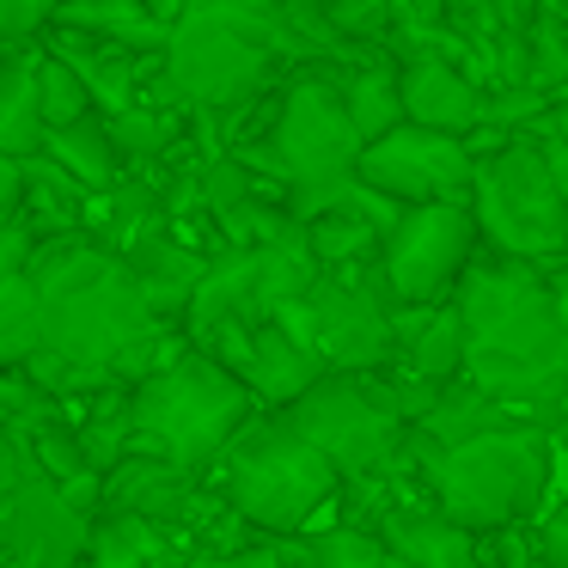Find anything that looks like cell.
<instances>
[{"label":"cell","mask_w":568,"mask_h":568,"mask_svg":"<svg viewBox=\"0 0 568 568\" xmlns=\"http://www.w3.org/2000/svg\"><path fill=\"white\" fill-rule=\"evenodd\" d=\"M282 80V62L263 43L233 38L221 26H196V19H178L160 50V87L184 116H233L270 99Z\"/></svg>","instance_id":"9c48e42d"},{"label":"cell","mask_w":568,"mask_h":568,"mask_svg":"<svg viewBox=\"0 0 568 568\" xmlns=\"http://www.w3.org/2000/svg\"><path fill=\"white\" fill-rule=\"evenodd\" d=\"M43 348V300L26 275H0V373Z\"/></svg>","instance_id":"4316f807"},{"label":"cell","mask_w":568,"mask_h":568,"mask_svg":"<svg viewBox=\"0 0 568 568\" xmlns=\"http://www.w3.org/2000/svg\"><path fill=\"white\" fill-rule=\"evenodd\" d=\"M214 495L202 489L196 470H178L165 458H148V453H129L123 465L104 477V507L99 514H123V519H141L153 531H190L202 514H209Z\"/></svg>","instance_id":"5bb4252c"},{"label":"cell","mask_w":568,"mask_h":568,"mask_svg":"<svg viewBox=\"0 0 568 568\" xmlns=\"http://www.w3.org/2000/svg\"><path fill=\"white\" fill-rule=\"evenodd\" d=\"M300 544H306V562L312 568H397L373 531L336 526V519H331V526H318L312 538H300Z\"/></svg>","instance_id":"83f0119b"},{"label":"cell","mask_w":568,"mask_h":568,"mask_svg":"<svg viewBox=\"0 0 568 568\" xmlns=\"http://www.w3.org/2000/svg\"><path fill=\"white\" fill-rule=\"evenodd\" d=\"M336 31H343L355 50H385V13L392 0H312Z\"/></svg>","instance_id":"f546056e"},{"label":"cell","mask_w":568,"mask_h":568,"mask_svg":"<svg viewBox=\"0 0 568 568\" xmlns=\"http://www.w3.org/2000/svg\"><path fill=\"white\" fill-rule=\"evenodd\" d=\"M202 489H209L239 526H251L257 538H275V544L312 538L318 526H331L336 501H343L336 470L324 465L275 409H257V416L226 440V453L202 470Z\"/></svg>","instance_id":"277c9868"},{"label":"cell","mask_w":568,"mask_h":568,"mask_svg":"<svg viewBox=\"0 0 568 568\" xmlns=\"http://www.w3.org/2000/svg\"><path fill=\"white\" fill-rule=\"evenodd\" d=\"M190 568H287V544L251 538V544H239V550H226V556H196Z\"/></svg>","instance_id":"1f68e13d"},{"label":"cell","mask_w":568,"mask_h":568,"mask_svg":"<svg viewBox=\"0 0 568 568\" xmlns=\"http://www.w3.org/2000/svg\"><path fill=\"white\" fill-rule=\"evenodd\" d=\"M470 172H477V160H470L465 141L434 135V129H416V123H397L392 135L367 141L355 160V184L385 196L392 209H446V202H465Z\"/></svg>","instance_id":"7c38bea8"},{"label":"cell","mask_w":568,"mask_h":568,"mask_svg":"<svg viewBox=\"0 0 568 568\" xmlns=\"http://www.w3.org/2000/svg\"><path fill=\"white\" fill-rule=\"evenodd\" d=\"M465 214L489 257L526 263L538 275L568 263V196L531 135H514L495 153H483L477 172H470Z\"/></svg>","instance_id":"52a82bcc"},{"label":"cell","mask_w":568,"mask_h":568,"mask_svg":"<svg viewBox=\"0 0 568 568\" xmlns=\"http://www.w3.org/2000/svg\"><path fill=\"white\" fill-rule=\"evenodd\" d=\"M392 294L379 282V263L348 275H318L275 324L300 336L324 373H385L392 367Z\"/></svg>","instance_id":"30bf717a"},{"label":"cell","mask_w":568,"mask_h":568,"mask_svg":"<svg viewBox=\"0 0 568 568\" xmlns=\"http://www.w3.org/2000/svg\"><path fill=\"white\" fill-rule=\"evenodd\" d=\"M26 282L43 300V355L92 367L111 385H141L190 348L184 331L148 312L123 257H111L87 233L43 239L26 263Z\"/></svg>","instance_id":"7a4b0ae2"},{"label":"cell","mask_w":568,"mask_h":568,"mask_svg":"<svg viewBox=\"0 0 568 568\" xmlns=\"http://www.w3.org/2000/svg\"><path fill=\"white\" fill-rule=\"evenodd\" d=\"M324 74H331L336 99H343L348 123H355L361 148L379 135H392L397 123H404V104H397V62L385 50H367L355 55V62H318Z\"/></svg>","instance_id":"ffe728a7"},{"label":"cell","mask_w":568,"mask_h":568,"mask_svg":"<svg viewBox=\"0 0 568 568\" xmlns=\"http://www.w3.org/2000/svg\"><path fill=\"white\" fill-rule=\"evenodd\" d=\"M544 282H550V306H556V324H562V336H568V263H556V270L544 275Z\"/></svg>","instance_id":"74e56055"},{"label":"cell","mask_w":568,"mask_h":568,"mask_svg":"<svg viewBox=\"0 0 568 568\" xmlns=\"http://www.w3.org/2000/svg\"><path fill=\"white\" fill-rule=\"evenodd\" d=\"M165 550H172L165 531L141 526V519H123V514H99L74 568H165Z\"/></svg>","instance_id":"d4e9b609"},{"label":"cell","mask_w":568,"mask_h":568,"mask_svg":"<svg viewBox=\"0 0 568 568\" xmlns=\"http://www.w3.org/2000/svg\"><path fill=\"white\" fill-rule=\"evenodd\" d=\"M531 135H550V141H562V148H568V92H562V99H550V111H544V123L531 129Z\"/></svg>","instance_id":"d590c367"},{"label":"cell","mask_w":568,"mask_h":568,"mask_svg":"<svg viewBox=\"0 0 568 568\" xmlns=\"http://www.w3.org/2000/svg\"><path fill=\"white\" fill-rule=\"evenodd\" d=\"M477 226H470L465 202L446 209H404L397 226L379 245V282L392 306H446L458 275L477 263Z\"/></svg>","instance_id":"8fae6325"},{"label":"cell","mask_w":568,"mask_h":568,"mask_svg":"<svg viewBox=\"0 0 568 568\" xmlns=\"http://www.w3.org/2000/svg\"><path fill=\"white\" fill-rule=\"evenodd\" d=\"M38 50L55 55L62 68H74V80L87 87V99H92L99 116H116V111H135V104L165 99L160 55H135V50H116V43H92V38H74V31H55V26L38 38Z\"/></svg>","instance_id":"9a60e30c"},{"label":"cell","mask_w":568,"mask_h":568,"mask_svg":"<svg viewBox=\"0 0 568 568\" xmlns=\"http://www.w3.org/2000/svg\"><path fill=\"white\" fill-rule=\"evenodd\" d=\"M538 526H544V531H556V538H568V501H556L550 514H538Z\"/></svg>","instance_id":"f35d334b"},{"label":"cell","mask_w":568,"mask_h":568,"mask_svg":"<svg viewBox=\"0 0 568 568\" xmlns=\"http://www.w3.org/2000/svg\"><path fill=\"white\" fill-rule=\"evenodd\" d=\"M43 160L62 165V172L74 178L80 190H92V196H104V190H116L129 178L99 116H80V123H68V129H50V135H43Z\"/></svg>","instance_id":"cb8c5ba5"},{"label":"cell","mask_w":568,"mask_h":568,"mask_svg":"<svg viewBox=\"0 0 568 568\" xmlns=\"http://www.w3.org/2000/svg\"><path fill=\"white\" fill-rule=\"evenodd\" d=\"M343 489H373V483H416L409 465V428L397 416L379 373H324L312 392H300L287 409H275Z\"/></svg>","instance_id":"5b68a950"},{"label":"cell","mask_w":568,"mask_h":568,"mask_svg":"<svg viewBox=\"0 0 568 568\" xmlns=\"http://www.w3.org/2000/svg\"><path fill=\"white\" fill-rule=\"evenodd\" d=\"M87 519L68 514L43 477L0 501V568H74L87 550Z\"/></svg>","instance_id":"4fadbf2b"},{"label":"cell","mask_w":568,"mask_h":568,"mask_svg":"<svg viewBox=\"0 0 568 568\" xmlns=\"http://www.w3.org/2000/svg\"><path fill=\"white\" fill-rule=\"evenodd\" d=\"M50 26L92 43H116V50H135V55H160L165 38H172V26L148 13V0H62Z\"/></svg>","instance_id":"44dd1931"},{"label":"cell","mask_w":568,"mask_h":568,"mask_svg":"<svg viewBox=\"0 0 568 568\" xmlns=\"http://www.w3.org/2000/svg\"><path fill=\"white\" fill-rule=\"evenodd\" d=\"M62 422L80 446V465L92 477H111L129 453H135V416H129V385H111L99 397H80V404H62Z\"/></svg>","instance_id":"7402d4cb"},{"label":"cell","mask_w":568,"mask_h":568,"mask_svg":"<svg viewBox=\"0 0 568 568\" xmlns=\"http://www.w3.org/2000/svg\"><path fill=\"white\" fill-rule=\"evenodd\" d=\"M318 379H324V361L312 355V348L300 343L287 324L270 318V324H257V331H251L239 385L251 392V404H257V409H287L300 392H312Z\"/></svg>","instance_id":"ac0fdd59"},{"label":"cell","mask_w":568,"mask_h":568,"mask_svg":"<svg viewBox=\"0 0 568 568\" xmlns=\"http://www.w3.org/2000/svg\"><path fill=\"white\" fill-rule=\"evenodd\" d=\"M385 373L416 385H458V373H465V324H458L453 300L392 312V367Z\"/></svg>","instance_id":"e0dca14e"},{"label":"cell","mask_w":568,"mask_h":568,"mask_svg":"<svg viewBox=\"0 0 568 568\" xmlns=\"http://www.w3.org/2000/svg\"><path fill=\"white\" fill-rule=\"evenodd\" d=\"M31 251H38V239H31V226L19 221V214H7V221H0V275H26Z\"/></svg>","instance_id":"836d02e7"},{"label":"cell","mask_w":568,"mask_h":568,"mask_svg":"<svg viewBox=\"0 0 568 568\" xmlns=\"http://www.w3.org/2000/svg\"><path fill=\"white\" fill-rule=\"evenodd\" d=\"M7 214H19V160L0 153V221H7Z\"/></svg>","instance_id":"e575fe53"},{"label":"cell","mask_w":568,"mask_h":568,"mask_svg":"<svg viewBox=\"0 0 568 568\" xmlns=\"http://www.w3.org/2000/svg\"><path fill=\"white\" fill-rule=\"evenodd\" d=\"M129 416H135V453L165 458V465L202 477V470L226 453V440L257 416V404H251L245 385L226 379L209 355L184 348V355L165 361L160 373L129 385Z\"/></svg>","instance_id":"8992f818"},{"label":"cell","mask_w":568,"mask_h":568,"mask_svg":"<svg viewBox=\"0 0 568 568\" xmlns=\"http://www.w3.org/2000/svg\"><path fill=\"white\" fill-rule=\"evenodd\" d=\"M483 99L489 92L458 62H440V55H409V62H397V104H404V123H416V129L465 141L483 129Z\"/></svg>","instance_id":"2e32d148"},{"label":"cell","mask_w":568,"mask_h":568,"mask_svg":"<svg viewBox=\"0 0 568 568\" xmlns=\"http://www.w3.org/2000/svg\"><path fill=\"white\" fill-rule=\"evenodd\" d=\"M123 270H129V282L141 287V300H148L153 318L178 331L184 312H190V300H196V287H202V275H209V257L160 233V239H141V245L123 257Z\"/></svg>","instance_id":"d6986e66"},{"label":"cell","mask_w":568,"mask_h":568,"mask_svg":"<svg viewBox=\"0 0 568 568\" xmlns=\"http://www.w3.org/2000/svg\"><path fill=\"white\" fill-rule=\"evenodd\" d=\"M31 477H38V465H31V446H26V434L0 428V501H7L13 489H26Z\"/></svg>","instance_id":"d6a6232c"},{"label":"cell","mask_w":568,"mask_h":568,"mask_svg":"<svg viewBox=\"0 0 568 568\" xmlns=\"http://www.w3.org/2000/svg\"><path fill=\"white\" fill-rule=\"evenodd\" d=\"M38 104H43V135L80 123V116H99L92 99H87V87L74 80V68H62L55 55H43V50H38Z\"/></svg>","instance_id":"f1b7e54d"},{"label":"cell","mask_w":568,"mask_h":568,"mask_svg":"<svg viewBox=\"0 0 568 568\" xmlns=\"http://www.w3.org/2000/svg\"><path fill=\"white\" fill-rule=\"evenodd\" d=\"M409 465H416V489L434 501V514H446L477 544H489L514 526H531L538 507L550 501L556 440L526 422H507V428L434 453L409 434Z\"/></svg>","instance_id":"3957f363"},{"label":"cell","mask_w":568,"mask_h":568,"mask_svg":"<svg viewBox=\"0 0 568 568\" xmlns=\"http://www.w3.org/2000/svg\"><path fill=\"white\" fill-rule=\"evenodd\" d=\"M531 141H538L544 165L556 172V184H562V196H568V148H562V141H550V135H531Z\"/></svg>","instance_id":"8d00e7d4"},{"label":"cell","mask_w":568,"mask_h":568,"mask_svg":"<svg viewBox=\"0 0 568 568\" xmlns=\"http://www.w3.org/2000/svg\"><path fill=\"white\" fill-rule=\"evenodd\" d=\"M0 153H7V160H31V153H43L38 43L0 50Z\"/></svg>","instance_id":"603a6c76"},{"label":"cell","mask_w":568,"mask_h":568,"mask_svg":"<svg viewBox=\"0 0 568 568\" xmlns=\"http://www.w3.org/2000/svg\"><path fill=\"white\" fill-rule=\"evenodd\" d=\"M178 19H196V26H221V31H233V38H251V43H263L282 68H294L287 26H282V0H184Z\"/></svg>","instance_id":"484cf974"},{"label":"cell","mask_w":568,"mask_h":568,"mask_svg":"<svg viewBox=\"0 0 568 568\" xmlns=\"http://www.w3.org/2000/svg\"><path fill=\"white\" fill-rule=\"evenodd\" d=\"M233 160L287 202V196H312V190L355 178L361 135L348 123L343 99H336L331 74L324 68H294L282 80V99H275V123L263 129V141L239 148Z\"/></svg>","instance_id":"ba28073f"},{"label":"cell","mask_w":568,"mask_h":568,"mask_svg":"<svg viewBox=\"0 0 568 568\" xmlns=\"http://www.w3.org/2000/svg\"><path fill=\"white\" fill-rule=\"evenodd\" d=\"M148 13L165 19V26H178V13H184V0H148Z\"/></svg>","instance_id":"ab89813d"},{"label":"cell","mask_w":568,"mask_h":568,"mask_svg":"<svg viewBox=\"0 0 568 568\" xmlns=\"http://www.w3.org/2000/svg\"><path fill=\"white\" fill-rule=\"evenodd\" d=\"M453 312L465 324L458 379L489 397L507 422H526L556 440L568 428V336L556 324L550 282L526 263L477 251V263L453 287Z\"/></svg>","instance_id":"6da1fadb"},{"label":"cell","mask_w":568,"mask_h":568,"mask_svg":"<svg viewBox=\"0 0 568 568\" xmlns=\"http://www.w3.org/2000/svg\"><path fill=\"white\" fill-rule=\"evenodd\" d=\"M55 7H62V0H0V50L38 43L43 31H50Z\"/></svg>","instance_id":"4dcf8cb0"}]
</instances>
